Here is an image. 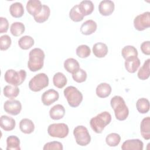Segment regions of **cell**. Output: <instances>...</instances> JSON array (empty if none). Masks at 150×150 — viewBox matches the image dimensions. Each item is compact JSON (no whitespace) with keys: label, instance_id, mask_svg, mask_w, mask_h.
<instances>
[{"label":"cell","instance_id":"obj_1","mask_svg":"<svg viewBox=\"0 0 150 150\" xmlns=\"http://www.w3.org/2000/svg\"><path fill=\"white\" fill-rule=\"evenodd\" d=\"M45 54L44 52L40 48H34L29 53L28 62V69L33 72L37 71L42 69L44 64Z\"/></svg>","mask_w":150,"mask_h":150},{"label":"cell","instance_id":"obj_2","mask_svg":"<svg viewBox=\"0 0 150 150\" xmlns=\"http://www.w3.org/2000/svg\"><path fill=\"white\" fill-rule=\"evenodd\" d=\"M110 104L114 111L116 119L124 121L129 115V110L123 98L120 96H114L110 101Z\"/></svg>","mask_w":150,"mask_h":150},{"label":"cell","instance_id":"obj_3","mask_svg":"<svg viewBox=\"0 0 150 150\" xmlns=\"http://www.w3.org/2000/svg\"><path fill=\"white\" fill-rule=\"evenodd\" d=\"M111 121V114L108 111H104L93 117L90 121V125L96 133L100 134Z\"/></svg>","mask_w":150,"mask_h":150},{"label":"cell","instance_id":"obj_4","mask_svg":"<svg viewBox=\"0 0 150 150\" xmlns=\"http://www.w3.org/2000/svg\"><path fill=\"white\" fill-rule=\"evenodd\" d=\"M63 93L69 105L71 107H77L83 100L82 93L74 86L67 87Z\"/></svg>","mask_w":150,"mask_h":150},{"label":"cell","instance_id":"obj_5","mask_svg":"<svg viewBox=\"0 0 150 150\" xmlns=\"http://www.w3.org/2000/svg\"><path fill=\"white\" fill-rule=\"evenodd\" d=\"M26 77V72L24 70L16 71L13 69L6 70L4 75L5 81L8 84L18 86L22 84Z\"/></svg>","mask_w":150,"mask_h":150},{"label":"cell","instance_id":"obj_6","mask_svg":"<svg viewBox=\"0 0 150 150\" xmlns=\"http://www.w3.org/2000/svg\"><path fill=\"white\" fill-rule=\"evenodd\" d=\"M49 77L43 73H39L32 77L29 82V88L34 92L40 91L49 85Z\"/></svg>","mask_w":150,"mask_h":150},{"label":"cell","instance_id":"obj_7","mask_svg":"<svg viewBox=\"0 0 150 150\" xmlns=\"http://www.w3.org/2000/svg\"><path fill=\"white\" fill-rule=\"evenodd\" d=\"M76 143L80 146H86L91 141V137L87 128L83 125H78L73 129Z\"/></svg>","mask_w":150,"mask_h":150},{"label":"cell","instance_id":"obj_8","mask_svg":"<svg viewBox=\"0 0 150 150\" xmlns=\"http://www.w3.org/2000/svg\"><path fill=\"white\" fill-rule=\"evenodd\" d=\"M69 132V127L64 123L52 124L47 128L48 134L54 138H64L67 136Z\"/></svg>","mask_w":150,"mask_h":150},{"label":"cell","instance_id":"obj_9","mask_svg":"<svg viewBox=\"0 0 150 150\" xmlns=\"http://www.w3.org/2000/svg\"><path fill=\"white\" fill-rule=\"evenodd\" d=\"M134 26L138 31H142L149 28L150 12L148 11L137 15L134 19Z\"/></svg>","mask_w":150,"mask_h":150},{"label":"cell","instance_id":"obj_10","mask_svg":"<svg viewBox=\"0 0 150 150\" xmlns=\"http://www.w3.org/2000/svg\"><path fill=\"white\" fill-rule=\"evenodd\" d=\"M4 109L8 114L12 115H17L22 110V104L19 100L13 99L8 100L5 102Z\"/></svg>","mask_w":150,"mask_h":150},{"label":"cell","instance_id":"obj_11","mask_svg":"<svg viewBox=\"0 0 150 150\" xmlns=\"http://www.w3.org/2000/svg\"><path fill=\"white\" fill-rule=\"evenodd\" d=\"M59 97V94L57 91L54 89H49L42 94L41 100L45 105L49 106L57 101Z\"/></svg>","mask_w":150,"mask_h":150},{"label":"cell","instance_id":"obj_12","mask_svg":"<svg viewBox=\"0 0 150 150\" xmlns=\"http://www.w3.org/2000/svg\"><path fill=\"white\" fill-rule=\"evenodd\" d=\"M115 5L113 1L110 0H103L101 1L98 5V11L101 15L103 16H109L114 11Z\"/></svg>","mask_w":150,"mask_h":150},{"label":"cell","instance_id":"obj_13","mask_svg":"<svg viewBox=\"0 0 150 150\" xmlns=\"http://www.w3.org/2000/svg\"><path fill=\"white\" fill-rule=\"evenodd\" d=\"M144 144L139 139H131L125 141L121 145L122 150H142Z\"/></svg>","mask_w":150,"mask_h":150},{"label":"cell","instance_id":"obj_14","mask_svg":"<svg viewBox=\"0 0 150 150\" xmlns=\"http://www.w3.org/2000/svg\"><path fill=\"white\" fill-rule=\"evenodd\" d=\"M42 5L39 0H29L27 2L26 8L30 15L35 16L41 12Z\"/></svg>","mask_w":150,"mask_h":150},{"label":"cell","instance_id":"obj_15","mask_svg":"<svg viewBox=\"0 0 150 150\" xmlns=\"http://www.w3.org/2000/svg\"><path fill=\"white\" fill-rule=\"evenodd\" d=\"M140 64V60L137 56H131L125 59V67L129 73H134L138 70Z\"/></svg>","mask_w":150,"mask_h":150},{"label":"cell","instance_id":"obj_16","mask_svg":"<svg viewBox=\"0 0 150 150\" xmlns=\"http://www.w3.org/2000/svg\"><path fill=\"white\" fill-rule=\"evenodd\" d=\"M97 28V23L92 19H89L82 23L80 27V32L83 35H90L95 32Z\"/></svg>","mask_w":150,"mask_h":150},{"label":"cell","instance_id":"obj_17","mask_svg":"<svg viewBox=\"0 0 150 150\" xmlns=\"http://www.w3.org/2000/svg\"><path fill=\"white\" fill-rule=\"evenodd\" d=\"M1 127L6 131H10L13 130L16 125L15 120L8 115H3L0 118Z\"/></svg>","mask_w":150,"mask_h":150},{"label":"cell","instance_id":"obj_18","mask_svg":"<svg viewBox=\"0 0 150 150\" xmlns=\"http://www.w3.org/2000/svg\"><path fill=\"white\" fill-rule=\"evenodd\" d=\"M65 114V109L61 104H56L52 107L49 111L50 117L54 120L62 119Z\"/></svg>","mask_w":150,"mask_h":150},{"label":"cell","instance_id":"obj_19","mask_svg":"<svg viewBox=\"0 0 150 150\" xmlns=\"http://www.w3.org/2000/svg\"><path fill=\"white\" fill-rule=\"evenodd\" d=\"M112 91L111 86L106 83H101L96 88V95L100 98H106L108 97Z\"/></svg>","mask_w":150,"mask_h":150},{"label":"cell","instance_id":"obj_20","mask_svg":"<svg viewBox=\"0 0 150 150\" xmlns=\"http://www.w3.org/2000/svg\"><path fill=\"white\" fill-rule=\"evenodd\" d=\"M108 47L106 44L101 42L95 43L93 46V52L94 56L98 58L105 57L108 53Z\"/></svg>","mask_w":150,"mask_h":150},{"label":"cell","instance_id":"obj_21","mask_svg":"<svg viewBox=\"0 0 150 150\" xmlns=\"http://www.w3.org/2000/svg\"><path fill=\"white\" fill-rule=\"evenodd\" d=\"M78 6L80 12L84 16L90 15L93 12L94 9L93 2L88 0L81 1L78 5Z\"/></svg>","mask_w":150,"mask_h":150},{"label":"cell","instance_id":"obj_22","mask_svg":"<svg viewBox=\"0 0 150 150\" xmlns=\"http://www.w3.org/2000/svg\"><path fill=\"white\" fill-rule=\"evenodd\" d=\"M20 130L24 134H29L33 132L35 125L33 121L28 118H23L19 122Z\"/></svg>","mask_w":150,"mask_h":150},{"label":"cell","instance_id":"obj_23","mask_svg":"<svg viewBox=\"0 0 150 150\" xmlns=\"http://www.w3.org/2000/svg\"><path fill=\"white\" fill-rule=\"evenodd\" d=\"M140 131L142 137L146 140L150 139V118L146 117L142 119L140 124Z\"/></svg>","mask_w":150,"mask_h":150},{"label":"cell","instance_id":"obj_24","mask_svg":"<svg viewBox=\"0 0 150 150\" xmlns=\"http://www.w3.org/2000/svg\"><path fill=\"white\" fill-rule=\"evenodd\" d=\"M9 12L12 16L19 18L23 16L24 13V8L23 5L19 2L12 4L9 7Z\"/></svg>","mask_w":150,"mask_h":150},{"label":"cell","instance_id":"obj_25","mask_svg":"<svg viewBox=\"0 0 150 150\" xmlns=\"http://www.w3.org/2000/svg\"><path fill=\"white\" fill-rule=\"evenodd\" d=\"M64 67L67 72L71 74L76 73L80 69L78 61L73 58L66 59L64 62Z\"/></svg>","mask_w":150,"mask_h":150},{"label":"cell","instance_id":"obj_26","mask_svg":"<svg viewBox=\"0 0 150 150\" xmlns=\"http://www.w3.org/2000/svg\"><path fill=\"white\" fill-rule=\"evenodd\" d=\"M50 14V8L46 5H43L41 12L37 15L33 16L35 21L38 23H43L46 21Z\"/></svg>","mask_w":150,"mask_h":150},{"label":"cell","instance_id":"obj_27","mask_svg":"<svg viewBox=\"0 0 150 150\" xmlns=\"http://www.w3.org/2000/svg\"><path fill=\"white\" fill-rule=\"evenodd\" d=\"M149 65L150 59H148L146 60H145L143 66L139 68L138 71L137 76L139 79L142 80H145L149 78L150 74Z\"/></svg>","mask_w":150,"mask_h":150},{"label":"cell","instance_id":"obj_28","mask_svg":"<svg viewBox=\"0 0 150 150\" xmlns=\"http://www.w3.org/2000/svg\"><path fill=\"white\" fill-rule=\"evenodd\" d=\"M19 88L18 86H14L12 85L5 86L3 89L4 96L10 99L16 98L19 95Z\"/></svg>","mask_w":150,"mask_h":150},{"label":"cell","instance_id":"obj_29","mask_svg":"<svg viewBox=\"0 0 150 150\" xmlns=\"http://www.w3.org/2000/svg\"><path fill=\"white\" fill-rule=\"evenodd\" d=\"M6 150H20V140L15 135H10L6 138Z\"/></svg>","mask_w":150,"mask_h":150},{"label":"cell","instance_id":"obj_30","mask_svg":"<svg viewBox=\"0 0 150 150\" xmlns=\"http://www.w3.org/2000/svg\"><path fill=\"white\" fill-rule=\"evenodd\" d=\"M67 78L65 75L61 73L57 72L53 76V83L55 87L58 88H62L67 84Z\"/></svg>","mask_w":150,"mask_h":150},{"label":"cell","instance_id":"obj_31","mask_svg":"<svg viewBox=\"0 0 150 150\" xmlns=\"http://www.w3.org/2000/svg\"><path fill=\"white\" fill-rule=\"evenodd\" d=\"M34 39L30 36L25 35L21 37L18 40V45L23 50H28L34 45Z\"/></svg>","mask_w":150,"mask_h":150},{"label":"cell","instance_id":"obj_32","mask_svg":"<svg viewBox=\"0 0 150 150\" xmlns=\"http://www.w3.org/2000/svg\"><path fill=\"white\" fill-rule=\"evenodd\" d=\"M149 101L147 98H139L136 103V107L138 111L141 114H146L149 110Z\"/></svg>","mask_w":150,"mask_h":150},{"label":"cell","instance_id":"obj_33","mask_svg":"<svg viewBox=\"0 0 150 150\" xmlns=\"http://www.w3.org/2000/svg\"><path fill=\"white\" fill-rule=\"evenodd\" d=\"M25 30V27L23 23L20 22H15L12 23L10 31L11 34L14 36H19L21 35Z\"/></svg>","mask_w":150,"mask_h":150},{"label":"cell","instance_id":"obj_34","mask_svg":"<svg viewBox=\"0 0 150 150\" xmlns=\"http://www.w3.org/2000/svg\"><path fill=\"white\" fill-rule=\"evenodd\" d=\"M121 54L123 58L125 60L131 56H138V53L137 49L134 46L127 45L122 48Z\"/></svg>","mask_w":150,"mask_h":150},{"label":"cell","instance_id":"obj_35","mask_svg":"<svg viewBox=\"0 0 150 150\" xmlns=\"http://www.w3.org/2000/svg\"><path fill=\"white\" fill-rule=\"evenodd\" d=\"M121 141V137L117 133L109 134L105 138L106 144L111 147L117 146Z\"/></svg>","mask_w":150,"mask_h":150},{"label":"cell","instance_id":"obj_36","mask_svg":"<svg viewBox=\"0 0 150 150\" xmlns=\"http://www.w3.org/2000/svg\"><path fill=\"white\" fill-rule=\"evenodd\" d=\"M69 17L73 21L75 22H80L83 19L84 16L80 12L78 5H74L70 9L69 12Z\"/></svg>","mask_w":150,"mask_h":150},{"label":"cell","instance_id":"obj_37","mask_svg":"<svg viewBox=\"0 0 150 150\" xmlns=\"http://www.w3.org/2000/svg\"><path fill=\"white\" fill-rule=\"evenodd\" d=\"M91 54L90 48L86 45L79 46L76 49V54L80 58H86Z\"/></svg>","mask_w":150,"mask_h":150},{"label":"cell","instance_id":"obj_38","mask_svg":"<svg viewBox=\"0 0 150 150\" xmlns=\"http://www.w3.org/2000/svg\"><path fill=\"white\" fill-rule=\"evenodd\" d=\"M87 74L85 70L82 69H80L76 73L72 74V77L73 80L77 83H83L87 79Z\"/></svg>","mask_w":150,"mask_h":150},{"label":"cell","instance_id":"obj_39","mask_svg":"<svg viewBox=\"0 0 150 150\" xmlns=\"http://www.w3.org/2000/svg\"><path fill=\"white\" fill-rule=\"evenodd\" d=\"M12 40L9 36L4 35L0 37V49L6 50L9 48L11 45Z\"/></svg>","mask_w":150,"mask_h":150},{"label":"cell","instance_id":"obj_40","mask_svg":"<svg viewBox=\"0 0 150 150\" xmlns=\"http://www.w3.org/2000/svg\"><path fill=\"white\" fill-rule=\"evenodd\" d=\"M43 150H49V149H58L62 150L63 149V145L61 142L58 141H52L47 142L45 144L43 148Z\"/></svg>","mask_w":150,"mask_h":150},{"label":"cell","instance_id":"obj_41","mask_svg":"<svg viewBox=\"0 0 150 150\" xmlns=\"http://www.w3.org/2000/svg\"><path fill=\"white\" fill-rule=\"evenodd\" d=\"M0 33H6L9 28V23L6 18L0 17Z\"/></svg>","mask_w":150,"mask_h":150},{"label":"cell","instance_id":"obj_42","mask_svg":"<svg viewBox=\"0 0 150 150\" xmlns=\"http://www.w3.org/2000/svg\"><path fill=\"white\" fill-rule=\"evenodd\" d=\"M141 50L142 52L146 54H150V42L149 40L142 42L141 45Z\"/></svg>","mask_w":150,"mask_h":150}]
</instances>
